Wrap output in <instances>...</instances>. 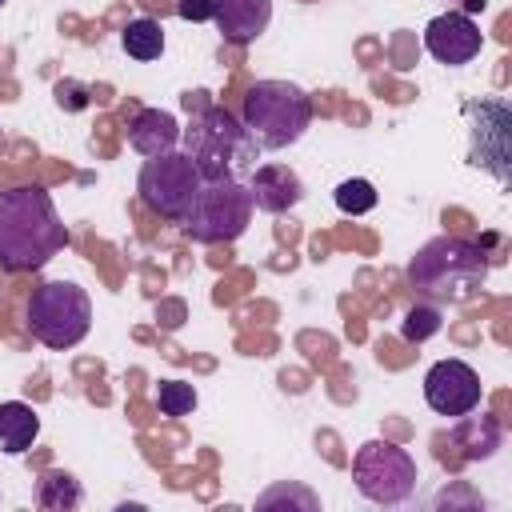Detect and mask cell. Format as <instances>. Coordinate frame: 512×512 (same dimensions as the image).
I'll return each instance as SVG.
<instances>
[{"instance_id": "6da1fadb", "label": "cell", "mask_w": 512, "mask_h": 512, "mask_svg": "<svg viewBox=\"0 0 512 512\" xmlns=\"http://www.w3.org/2000/svg\"><path fill=\"white\" fill-rule=\"evenodd\" d=\"M68 244V228L52 196L36 184L0 192V268L36 272Z\"/></svg>"}, {"instance_id": "7a4b0ae2", "label": "cell", "mask_w": 512, "mask_h": 512, "mask_svg": "<svg viewBox=\"0 0 512 512\" xmlns=\"http://www.w3.org/2000/svg\"><path fill=\"white\" fill-rule=\"evenodd\" d=\"M484 280L488 252L464 236H436L408 264V284L428 304H464L484 288Z\"/></svg>"}, {"instance_id": "3957f363", "label": "cell", "mask_w": 512, "mask_h": 512, "mask_svg": "<svg viewBox=\"0 0 512 512\" xmlns=\"http://www.w3.org/2000/svg\"><path fill=\"white\" fill-rule=\"evenodd\" d=\"M184 136V156L196 164L200 180H224V176H236V168L252 164L256 160V144L252 136L244 132V124L220 108V104H208L192 116V124L180 132Z\"/></svg>"}, {"instance_id": "277c9868", "label": "cell", "mask_w": 512, "mask_h": 512, "mask_svg": "<svg viewBox=\"0 0 512 512\" xmlns=\"http://www.w3.org/2000/svg\"><path fill=\"white\" fill-rule=\"evenodd\" d=\"M240 124L256 148H288L312 124V100L288 80H256L244 96Z\"/></svg>"}, {"instance_id": "5b68a950", "label": "cell", "mask_w": 512, "mask_h": 512, "mask_svg": "<svg viewBox=\"0 0 512 512\" xmlns=\"http://www.w3.org/2000/svg\"><path fill=\"white\" fill-rule=\"evenodd\" d=\"M92 328V300L72 280H48L28 300V332L44 348H76Z\"/></svg>"}, {"instance_id": "8992f818", "label": "cell", "mask_w": 512, "mask_h": 512, "mask_svg": "<svg viewBox=\"0 0 512 512\" xmlns=\"http://www.w3.org/2000/svg\"><path fill=\"white\" fill-rule=\"evenodd\" d=\"M248 220H252L248 184H240L236 176H224V180L200 184V192L180 224L196 244H228L248 228Z\"/></svg>"}, {"instance_id": "52a82bcc", "label": "cell", "mask_w": 512, "mask_h": 512, "mask_svg": "<svg viewBox=\"0 0 512 512\" xmlns=\"http://www.w3.org/2000/svg\"><path fill=\"white\" fill-rule=\"evenodd\" d=\"M352 480L360 488V496H368L372 504H404L416 492V460L388 444V440H368L356 448L352 456Z\"/></svg>"}, {"instance_id": "ba28073f", "label": "cell", "mask_w": 512, "mask_h": 512, "mask_svg": "<svg viewBox=\"0 0 512 512\" xmlns=\"http://www.w3.org/2000/svg\"><path fill=\"white\" fill-rule=\"evenodd\" d=\"M200 172L196 164L184 156V152H160V156H148L140 176H136V192L140 200L164 216V220H184V212L192 208L196 192H200Z\"/></svg>"}, {"instance_id": "9c48e42d", "label": "cell", "mask_w": 512, "mask_h": 512, "mask_svg": "<svg viewBox=\"0 0 512 512\" xmlns=\"http://www.w3.org/2000/svg\"><path fill=\"white\" fill-rule=\"evenodd\" d=\"M464 116L472 120V152L468 160L476 168H488L500 184H508V164H512V148H508V136H512V112L508 104L500 100H468L464 104Z\"/></svg>"}, {"instance_id": "30bf717a", "label": "cell", "mask_w": 512, "mask_h": 512, "mask_svg": "<svg viewBox=\"0 0 512 512\" xmlns=\"http://www.w3.org/2000/svg\"><path fill=\"white\" fill-rule=\"evenodd\" d=\"M480 396H484V384L476 376L472 364L464 360H436L424 376V400L432 412L440 416H464V412H476L480 408Z\"/></svg>"}, {"instance_id": "8fae6325", "label": "cell", "mask_w": 512, "mask_h": 512, "mask_svg": "<svg viewBox=\"0 0 512 512\" xmlns=\"http://www.w3.org/2000/svg\"><path fill=\"white\" fill-rule=\"evenodd\" d=\"M480 44H484V36H480L476 20L464 16V12H440V16H432L428 28H424V48H428V56L440 60V64H452V68L476 60V56H480Z\"/></svg>"}, {"instance_id": "7c38bea8", "label": "cell", "mask_w": 512, "mask_h": 512, "mask_svg": "<svg viewBox=\"0 0 512 512\" xmlns=\"http://www.w3.org/2000/svg\"><path fill=\"white\" fill-rule=\"evenodd\" d=\"M248 196H252V204L260 212L280 216V212H288V208L300 204L304 184H300V176L288 164H260L252 172V180H248Z\"/></svg>"}, {"instance_id": "4fadbf2b", "label": "cell", "mask_w": 512, "mask_h": 512, "mask_svg": "<svg viewBox=\"0 0 512 512\" xmlns=\"http://www.w3.org/2000/svg\"><path fill=\"white\" fill-rule=\"evenodd\" d=\"M212 20L220 24L224 40L252 44L272 20V0H216V16Z\"/></svg>"}, {"instance_id": "5bb4252c", "label": "cell", "mask_w": 512, "mask_h": 512, "mask_svg": "<svg viewBox=\"0 0 512 512\" xmlns=\"http://www.w3.org/2000/svg\"><path fill=\"white\" fill-rule=\"evenodd\" d=\"M128 144L140 152V156H160V152H172L180 144V124L172 112H160V108H140L132 120H128Z\"/></svg>"}, {"instance_id": "9a60e30c", "label": "cell", "mask_w": 512, "mask_h": 512, "mask_svg": "<svg viewBox=\"0 0 512 512\" xmlns=\"http://www.w3.org/2000/svg\"><path fill=\"white\" fill-rule=\"evenodd\" d=\"M36 432H40V416L32 412V404H24V400L0 404V452H8V456L28 452Z\"/></svg>"}, {"instance_id": "2e32d148", "label": "cell", "mask_w": 512, "mask_h": 512, "mask_svg": "<svg viewBox=\"0 0 512 512\" xmlns=\"http://www.w3.org/2000/svg\"><path fill=\"white\" fill-rule=\"evenodd\" d=\"M452 444L460 448L464 460H488L500 448V424L492 416H468L464 412V420L452 432Z\"/></svg>"}, {"instance_id": "e0dca14e", "label": "cell", "mask_w": 512, "mask_h": 512, "mask_svg": "<svg viewBox=\"0 0 512 512\" xmlns=\"http://www.w3.org/2000/svg\"><path fill=\"white\" fill-rule=\"evenodd\" d=\"M120 44H124V52L132 60H160V52H164V28H160V20H148V16L128 20V28L120 32Z\"/></svg>"}, {"instance_id": "ac0fdd59", "label": "cell", "mask_w": 512, "mask_h": 512, "mask_svg": "<svg viewBox=\"0 0 512 512\" xmlns=\"http://www.w3.org/2000/svg\"><path fill=\"white\" fill-rule=\"evenodd\" d=\"M36 500H40V508H76L80 504V484L68 472H48L40 480Z\"/></svg>"}, {"instance_id": "d6986e66", "label": "cell", "mask_w": 512, "mask_h": 512, "mask_svg": "<svg viewBox=\"0 0 512 512\" xmlns=\"http://www.w3.org/2000/svg\"><path fill=\"white\" fill-rule=\"evenodd\" d=\"M336 208H340L344 216H364V212H372V208H376V188H372V180H360V176L344 180V184L336 188Z\"/></svg>"}, {"instance_id": "ffe728a7", "label": "cell", "mask_w": 512, "mask_h": 512, "mask_svg": "<svg viewBox=\"0 0 512 512\" xmlns=\"http://www.w3.org/2000/svg\"><path fill=\"white\" fill-rule=\"evenodd\" d=\"M156 404L164 416H188L196 408V388L188 380H164L156 392Z\"/></svg>"}, {"instance_id": "44dd1931", "label": "cell", "mask_w": 512, "mask_h": 512, "mask_svg": "<svg viewBox=\"0 0 512 512\" xmlns=\"http://www.w3.org/2000/svg\"><path fill=\"white\" fill-rule=\"evenodd\" d=\"M400 332H404L408 344H420V340H428L432 332H440V312H436L432 304H416V308H408Z\"/></svg>"}, {"instance_id": "7402d4cb", "label": "cell", "mask_w": 512, "mask_h": 512, "mask_svg": "<svg viewBox=\"0 0 512 512\" xmlns=\"http://www.w3.org/2000/svg\"><path fill=\"white\" fill-rule=\"evenodd\" d=\"M56 104H60L64 112H84V108L92 104V92H88V84H80V80H60V84H56Z\"/></svg>"}, {"instance_id": "603a6c76", "label": "cell", "mask_w": 512, "mask_h": 512, "mask_svg": "<svg viewBox=\"0 0 512 512\" xmlns=\"http://www.w3.org/2000/svg\"><path fill=\"white\" fill-rule=\"evenodd\" d=\"M176 12L184 20H192V24H200V20H212L216 16V0H176Z\"/></svg>"}, {"instance_id": "cb8c5ba5", "label": "cell", "mask_w": 512, "mask_h": 512, "mask_svg": "<svg viewBox=\"0 0 512 512\" xmlns=\"http://www.w3.org/2000/svg\"><path fill=\"white\" fill-rule=\"evenodd\" d=\"M484 4H488V0H464V16H472V12H484Z\"/></svg>"}, {"instance_id": "d4e9b609", "label": "cell", "mask_w": 512, "mask_h": 512, "mask_svg": "<svg viewBox=\"0 0 512 512\" xmlns=\"http://www.w3.org/2000/svg\"><path fill=\"white\" fill-rule=\"evenodd\" d=\"M0 4H4V0H0Z\"/></svg>"}]
</instances>
